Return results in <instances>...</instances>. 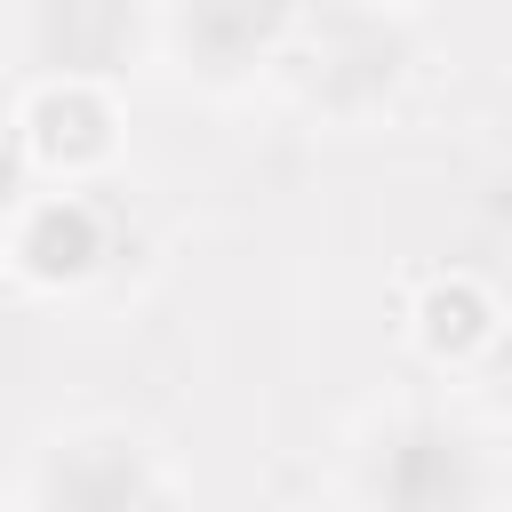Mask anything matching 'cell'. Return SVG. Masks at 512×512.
<instances>
[{
	"label": "cell",
	"instance_id": "6da1fadb",
	"mask_svg": "<svg viewBox=\"0 0 512 512\" xmlns=\"http://www.w3.org/2000/svg\"><path fill=\"white\" fill-rule=\"evenodd\" d=\"M96 216H88V200H32L24 216H16V264H24V280H72V272H88L96 264Z\"/></svg>",
	"mask_w": 512,
	"mask_h": 512
},
{
	"label": "cell",
	"instance_id": "7a4b0ae2",
	"mask_svg": "<svg viewBox=\"0 0 512 512\" xmlns=\"http://www.w3.org/2000/svg\"><path fill=\"white\" fill-rule=\"evenodd\" d=\"M416 344L432 360H472L496 344V296L472 280V272H440L424 296H416Z\"/></svg>",
	"mask_w": 512,
	"mask_h": 512
},
{
	"label": "cell",
	"instance_id": "3957f363",
	"mask_svg": "<svg viewBox=\"0 0 512 512\" xmlns=\"http://www.w3.org/2000/svg\"><path fill=\"white\" fill-rule=\"evenodd\" d=\"M24 144L48 152V160H64V168H80V160L112 152V104L96 88L64 80V88H48V96L24 104Z\"/></svg>",
	"mask_w": 512,
	"mask_h": 512
}]
</instances>
